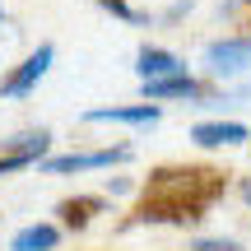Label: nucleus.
<instances>
[{
    "label": "nucleus",
    "instance_id": "ddd939ff",
    "mask_svg": "<svg viewBox=\"0 0 251 251\" xmlns=\"http://www.w3.org/2000/svg\"><path fill=\"white\" fill-rule=\"evenodd\" d=\"M191 251H242V247L224 242V237H205V242H191Z\"/></svg>",
    "mask_w": 251,
    "mask_h": 251
},
{
    "label": "nucleus",
    "instance_id": "9d476101",
    "mask_svg": "<svg viewBox=\"0 0 251 251\" xmlns=\"http://www.w3.org/2000/svg\"><path fill=\"white\" fill-rule=\"evenodd\" d=\"M98 209H107V200H98V196H93V200H65V205H61V219L70 228H84Z\"/></svg>",
    "mask_w": 251,
    "mask_h": 251
},
{
    "label": "nucleus",
    "instance_id": "9b49d317",
    "mask_svg": "<svg viewBox=\"0 0 251 251\" xmlns=\"http://www.w3.org/2000/svg\"><path fill=\"white\" fill-rule=\"evenodd\" d=\"M33 163H42V158H37V153H5V158H0V177L24 172V168H33Z\"/></svg>",
    "mask_w": 251,
    "mask_h": 251
},
{
    "label": "nucleus",
    "instance_id": "f257e3e1",
    "mask_svg": "<svg viewBox=\"0 0 251 251\" xmlns=\"http://www.w3.org/2000/svg\"><path fill=\"white\" fill-rule=\"evenodd\" d=\"M224 191V172L214 168H158L149 177V196L140 205V224H196Z\"/></svg>",
    "mask_w": 251,
    "mask_h": 251
},
{
    "label": "nucleus",
    "instance_id": "4468645a",
    "mask_svg": "<svg viewBox=\"0 0 251 251\" xmlns=\"http://www.w3.org/2000/svg\"><path fill=\"white\" fill-rule=\"evenodd\" d=\"M242 200H247V205H251V177L242 181Z\"/></svg>",
    "mask_w": 251,
    "mask_h": 251
},
{
    "label": "nucleus",
    "instance_id": "1a4fd4ad",
    "mask_svg": "<svg viewBox=\"0 0 251 251\" xmlns=\"http://www.w3.org/2000/svg\"><path fill=\"white\" fill-rule=\"evenodd\" d=\"M61 247V228L56 224H28L9 237V251H56Z\"/></svg>",
    "mask_w": 251,
    "mask_h": 251
},
{
    "label": "nucleus",
    "instance_id": "0eeeda50",
    "mask_svg": "<svg viewBox=\"0 0 251 251\" xmlns=\"http://www.w3.org/2000/svg\"><path fill=\"white\" fill-rule=\"evenodd\" d=\"M144 98L163 102V98H191V102H205V84L191 79V75H168V79H144Z\"/></svg>",
    "mask_w": 251,
    "mask_h": 251
},
{
    "label": "nucleus",
    "instance_id": "423d86ee",
    "mask_svg": "<svg viewBox=\"0 0 251 251\" xmlns=\"http://www.w3.org/2000/svg\"><path fill=\"white\" fill-rule=\"evenodd\" d=\"M135 75L140 79H168V75H186V61L177 51H163V47H140L135 56Z\"/></svg>",
    "mask_w": 251,
    "mask_h": 251
},
{
    "label": "nucleus",
    "instance_id": "20e7f679",
    "mask_svg": "<svg viewBox=\"0 0 251 251\" xmlns=\"http://www.w3.org/2000/svg\"><path fill=\"white\" fill-rule=\"evenodd\" d=\"M51 61H56V47H51V42H42V47H37V51L28 56V61L19 65V70L9 75L5 84H0V93H5V98H28V93L42 84V75L51 70Z\"/></svg>",
    "mask_w": 251,
    "mask_h": 251
},
{
    "label": "nucleus",
    "instance_id": "f8f14e48",
    "mask_svg": "<svg viewBox=\"0 0 251 251\" xmlns=\"http://www.w3.org/2000/svg\"><path fill=\"white\" fill-rule=\"evenodd\" d=\"M102 9H107V14H117L121 24H144V14H135L130 9V0H98Z\"/></svg>",
    "mask_w": 251,
    "mask_h": 251
},
{
    "label": "nucleus",
    "instance_id": "6e6552de",
    "mask_svg": "<svg viewBox=\"0 0 251 251\" xmlns=\"http://www.w3.org/2000/svg\"><path fill=\"white\" fill-rule=\"evenodd\" d=\"M158 102H135V107H93L84 112V121H117V126H158Z\"/></svg>",
    "mask_w": 251,
    "mask_h": 251
},
{
    "label": "nucleus",
    "instance_id": "39448f33",
    "mask_svg": "<svg viewBox=\"0 0 251 251\" xmlns=\"http://www.w3.org/2000/svg\"><path fill=\"white\" fill-rule=\"evenodd\" d=\"M191 140L200 149H233V144L251 140V130L242 121H200V126H191Z\"/></svg>",
    "mask_w": 251,
    "mask_h": 251
},
{
    "label": "nucleus",
    "instance_id": "f03ea898",
    "mask_svg": "<svg viewBox=\"0 0 251 251\" xmlns=\"http://www.w3.org/2000/svg\"><path fill=\"white\" fill-rule=\"evenodd\" d=\"M200 61H205V70L214 75V79H237V75H247V70H251V33L209 42Z\"/></svg>",
    "mask_w": 251,
    "mask_h": 251
},
{
    "label": "nucleus",
    "instance_id": "7ed1b4c3",
    "mask_svg": "<svg viewBox=\"0 0 251 251\" xmlns=\"http://www.w3.org/2000/svg\"><path fill=\"white\" fill-rule=\"evenodd\" d=\"M130 158V144H117V149H93V153H61V158H42V172L51 177H65V172H98L112 168V163Z\"/></svg>",
    "mask_w": 251,
    "mask_h": 251
}]
</instances>
